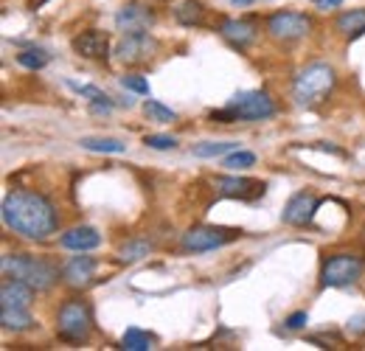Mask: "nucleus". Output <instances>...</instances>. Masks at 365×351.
Wrapping results in <instances>:
<instances>
[{"label":"nucleus","instance_id":"nucleus-1","mask_svg":"<svg viewBox=\"0 0 365 351\" xmlns=\"http://www.w3.org/2000/svg\"><path fill=\"white\" fill-rule=\"evenodd\" d=\"M3 222L29 242H46L59 228L56 205L37 191H11L3 200Z\"/></svg>","mask_w":365,"mask_h":351},{"label":"nucleus","instance_id":"nucleus-2","mask_svg":"<svg viewBox=\"0 0 365 351\" xmlns=\"http://www.w3.org/2000/svg\"><path fill=\"white\" fill-rule=\"evenodd\" d=\"M337 85V76H334V68L326 65V62H312L307 68L298 71L295 82H292V98L298 107H318L323 104L331 90Z\"/></svg>","mask_w":365,"mask_h":351},{"label":"nucleus","instance_id":"nucleus-3","mask_svg":"<svg viewBox=\"0 0 365 351\" xmlns=\"http://www.w3.org/2000/svg\"><path fill=\"white\" fill-rule=\"evenodd\" d=\"M0 267H3L6 278L26 281L37 292H46L59 281V270L46 259H40V256H31V253H6Z\"/></svg>","mask_w":365,"mask_h":351},{"label":"nucleus","instance_id":"nucleus-4","mask_svg":"<svg viewBox=\"0 0 365 351\" xmlns=\"http://www.w3.org/2000/svg\"><path fill=\"white\" fill-rule=\"evenodd\" d=\"M275 104L264 90H247V93H236L228 101V107L214 110L211 121L217 124H233V121H264L273 118Z\"/></svg>","mask_w":365,"mask_h":351},{"label":"nucleus","instance_id":"nucleus-5","mask_svg":"<svg viewBox=\"0 0 365 351\" xmlns=\"http://www.w3.org/2000/svg\"><path fill=\"white\" fill-rule=\"evenodd\" d=\"M93 332V315L85 301H65L56 315V335L65 343H82Z\"/></svg>","mask_w":365,"mask_h":351},{"label":"nucleus","instance_id":"nucleus-6","mask_svg":"<svg viewBox=\"0 0 365 351\" xmlns=\"http://www.w3.org/2000/svg\"><path fill=\"white\" fill-rule=\"evenodd\" d=\"M239 236H242V230H233V228L197 225V228H188L180 236V248L185 253H208V250H217V248L236 242Z\"/></svg>","mask_w":365,"mask_h":351},{"label":"nucleus","instance_id":"nucleus-7","mask_svg":"<svg viewBox=\"0 0 365 351\" xmlns=\"http://www.w3.org/2000/svg\"><path fill=\"white\" fill-rule=\"evenodd\" d=\"M365 270V262L354 253H337L331 259L323 262L320 270V284L323 287H349L354 281H360Z\"/></svg>","mask_w":365,"mask_h":351},{"label":"nucleus","instance_id":"nucleus-8","mask_svg":"<svg viewBox=\"0 0 365 351\" xmlns=\"http://www.w3.org/2000/svg\"><path fill=\"white\" fill-rule=\"evenodd\" d=\"M267 34L275 43H295L312 31V17L301 11H275L267 17Z\"/></svg>","mask_w":365,"mask_h":351},{"label":"nucleus","instance_id":"nucleus-9","mask_svg":"<svg viewBox=\"0 0 365 351\" xmlns=\"http://www.w3.org/2000/svg\"><path fill=\"white\" fill-rule=\"evenodd\" d=\"M155 51H158L155 37H149V31H138V34H124L113 54H115V59L124 62V65H140V62H146Z\"/></svg>","mask_w":365,"mask_h":351},{"label":"nucleus","instance_id":"nucleus-10","mask_svg":"<svg viewBox=\"0 0 365 351\" xmlns=\"http://www.w3.org/2000/svg\"><path fill=\"white\" fill-rule=\"evenodd\" d=\"M214 188H217V194L233 197V200H259L267 185L262 180H250V177H217Z\"/></svg>","mask_w":365,"mask_h":351},{"label":"nucleus","instance_id":"nucleus-11","mask_svg":"<svg viewBox=\"0 0 365 351\" xmlns=\"http://www.w3.org/2000/svg\"><path fill=\"white\" fill-rule=\"evenodd\" d=\"M315 211H318V197L309 194V191H298V194L284 205L281 220L287 222V225H292V228H307V225L312 222V217H315Z\"/></svg>","mask_w":365,"mask_h":351},{"label":"nucleus","instance_id":"nucleus-12","mask_svg":"<svg viewBox=\"0 0 365 351\" xmlns=\"http://www.w3.org/2000/svg\"><path fill=\"white\" fill-rule=\"evenodd\" d=\"M155 23V14L149 9H143L140 3H127L118 9L115 14V29L121 34H138V31H149Z\"/></svg>","mask_w":365,"mask_h":351},{"label":"nucleus","instance_id":"nucleus-13","mask_svg":"<svg viewBox=\"0 0 365 351\" xmlns=\"http://www.w3.org/2000/svg\"><path fill=\"white\" fill-rule=\"evenodd\" d=\"M71 48L85 59H107L110 54V37L104 31H82L71 40Z\"/></svg>","mask_w":365,"mask_h":351},{"label":"nucleus","instance_id":"nucleus-14","mask_svg":"<svg viewBox=\"0 0 365 351\" xmlns=\"http://www.w3.org/2000/svg\"><path fill=\"white\" fill-rule=\"evenodd\" d=\"M59 245L65 250H76V253H88V250H96L101 245V233L91 228V225H76L71 230H65L59 236Z\"/></svg>","mask_w":365,"mask_h":351},{"label":"nucleus","instance_id":"nucleus-15","mask_svg":"<svg viewBox=\"0 0 365 351\" xmlns=\"http://www.w3.org/2000/svg\"><path fill=\"white\" fill-rule=\"evenodd\" d=\"M220 34L228 40L233 48H247L250 43H256L259 37V26L253 20H222L220 26Z\"/></svg>","mask_w":365,"mask_h":351},{"label":"nucleus","instance_id":"nucleus-16","mask_svg":"<svg viewBox=\"0 0 365 351\" xmlns=\"http://www.w3.org/2000/svg\"><path fill=\"white\" fill-rule=\"evenodd\" d=\"M93 275H96V259H91V256H73L62 267V281L68 287H76V290L88 287L93 281Z\"/></svg>","mask_w":365,"mask_h":351},{"label":"nucleus","instance_id":"nucleus-17","mask_svg":"<svg viewBox=\"0 0 365 351\" xmlns=\"http://www.w3.org/2000/svg\"><path fill=\"white\" fill-rule=\"evenodd\" d=\"M34 292L26 281H17V278H6L3 287H0V307H20L29 309L34 301Z\"/></svg>","mask_w":365,"mask_h":351},{"label":"nucleus","instance_id":"nucleus-18","mask_svg":"<svg viewBox=\"0 0 365 351\" xmlns=\"http://www.w3.org/2000/svg\"><path fill=\"white\" fill-rule=\"evenodd\" d=\"M172 17L180 23V26H200L205 20V9L200 0H178L172 6Z\"/></svg>","mask_w":365,"mask_h":351},{"label":"nucleus","instance_id":"nucleus-19","mask_svg":"<svg viewBox=\"0 0 365 351\" xmlns=\"http://www.w3.org/2000/svg\"><path fill=\"white\" fill-rule=\"evenodd\" d=\"M0 323L9 332H29V329H34V317L29 315V309L20 307H0Z\"/></svg>","mask_w":365,"mask_h":351},{"label":"nucleus","instance_id":"nucleus-20","mask_svg":"<svg viewBox=\"0 0 365 351\" xmlns=\"http://www.w3.org/2000/svg\"><path fill=\"white\" fill-rule=\"evenodd\" d=\"M334 29H337L343 37H360V34H365V9L343 11V14L334 20Z\"/></svg>","mask_w":365,"mask_h":351},{"label":"nucleus","instance_id":"nucleus-21","mask_svg":"<svg viewBox=\"0 0 365 351\" xmlns=\"http://www.w3.org/2000/svg\"><path fill=\"white\" fill-rule=\"evenodd\" d=\"M79 146L82 149H88V152H98V155H121V152H127V143L124 141H118V138H79Z\"/></svg>","mask_w":365,"mask_h":351},{"label":"nucleus","instance_id":"nucleus-22","mask_svg":"<svg viewBox=\"0 0 365 351\" xmlns=\"http://www.w3.org/2000/svg\"><path fill=\"white\" fill-rule=\"evenodd\" d=\"M152 343H155V337H152L149 332L138 329V326H130V329L124 332V337H121V349H127V351H149Z\"/></svg>","mask_w":365,"mask_h":351},{"label":"nucleus","instance_id":"nucleus-23","mask_svg":"<svg viewBox=\"0 0 365 351\" xmlns=\"http://www.w3.org/2000/svg\"><path fill=\"white\" fill-rule=\"evenodd\" d=\"M233 149H239L236 141H205V143H197L191 152H194V158H220Z\"/></svg>","mask_w":365,"mask_h":351},{"label":"nucleus","instance_id":"nucleus-24","mask_svg":"<svg viewBox=\"0 0 365 351\" xmlns=\"http://www.w3.org/2000/svg\"><path fill=\"white\" fill-rule=\"evenodd\" d=\"M17 62L23 68H29V71H43L48 62H51V54L43 51V48H26V51L17 54Z\"/></svg>","mask_w":365,"mask_h":351},{"label":"nucleus","instance_id":"nucleus-25","mask_svg":"<svg viewBox=\"0 0 365 351\" xmlns=\"http://www.w3.org/2000/svg\"><path fill=\"white\" fill-rule=\"evenodd\" d=\"M149 253H152V245H149V242H143V239H130L127 245H121L118 259H121V262H138V259H143V256H149Z\"/></svg>","mask_w":365,"mask_h":351},{"label":"nucleus","instance_id":"nucleus-26","mask_svg":"<svg viewBox=\"0 0 365 351\" xmlns=\"http://www.w3.org/2000/svg\"><path fill=\"white\" fill-rule=\"evenodd\" d=\"M143 113L149 116V121H158V124H172L178 116L169 110V107H163L160 101H155V98H149L146 104H143Z\"/></svg>","mask_w":365,"mask_h":351},{"label":"nucleus","instance_id":"nucleus-27","mask_svg":"<svg viewBox=\"0 0 365 351\" xmlns=\"http://www.w3.org/2000/svg\"><path fill=\"white\" fill-rule=\"evenodd\" d=\"M250 166H256V155L253 152L233 149L228 158H225V169H230V172H242V169H250Z\"/></svg>","mask_w":365,"mask_h":351},{"label":"nucleus","instance_id":"nucleus-28","mask_svg":"<svg viewBox=\"0 0 365 351\" xmlns=\"http://www.w3.org/2000/svg\"><path fill=\"white\" fill-rule=\"evenodd\" d=\"M143 143H146L149 149H160V152H166V149H175V146H178V138H172V135H146Z\"/></svg>","mask_w":365,"mask_h":351},{"label":"nucleus","instance_id":"nucleus-29","mask_svg":"<svg viewBox=\"0 0 365 351\" xmlns=\"http://www.w3.org/2000/svg\"><path fill=\"white\" fill-rule=\"evenodd\" d=\"M121 88L133 90V93H140V96H149V82L143 76H121Z\"/></svg>","mask_w":365,"mask_h":351},{"label":"nucleus","instance_id":"nucleus-30","mask_svg":"<svg viewBox=\"0 0 365 351\" xmlns=\"http://www.w3.org/2000/svg\"><path fill=\"white\" fill-rule=\"evenodd\" d=\"M307 323H309V315H307V312H292V315L284 320L287 329H304Z\"/></svg>","mask_w":365,"mask_h":351},{"label":"nucleus","instance_id":"nucleus-31","mask_svg":"<svg viewBox=\"0 0 365 351\" xmlns=\"http://www.w3.org/2000/svg\"><path fill=\"white\" fill-rule=\"evenodd\" d=\"M349 332L363 335V332H365V315H354V317L349 320Z\"/></svg>","mask_w":365,"mask_h":351},{"label":"nucleus","instance_id":"nucleus-32","mask_svg":"<svg viewBox=\"0 0 365 351\" xmlns=\"http://www.w3.org/2000/svg\"><path fill=\"white\" fill-rule=\"evenodd\" d=\"M312 3H315L318 9H337L343 0H312Z\"/></svg>","mask_w":365,"mask_h":351},{"label":"nucleus","instance_id":"nucleus-33","mask_svg":"<svg viewBox=\"0 0 365 351\" xmlns=\"http://www.w3.org/2000/svg\"><path fill=\"white\" fill-rule=\"evenodd\" d=\"M233 6H247V3H253V0H230Z\"/></svg>","mask_w":365,"mask_h":351}]
</instances>
